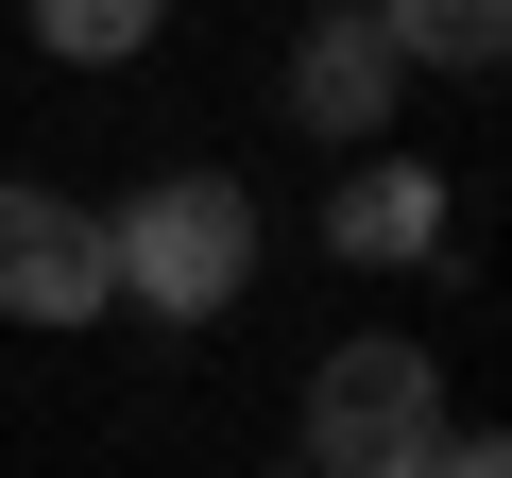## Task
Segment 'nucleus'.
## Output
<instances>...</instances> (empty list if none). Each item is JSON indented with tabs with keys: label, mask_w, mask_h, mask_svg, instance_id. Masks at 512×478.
<instances>
[{
	"label": "nucleus",
	"mask_w": 512,
	"mask_h": 478,
	"mask_svg": "<svg viewBox=\"0 0 512 478\" xmlns=\"http://www.w3.org/2000/svg\"><path fill=\"white\" fill-rule=\"evenodd\" d=\"M18 35H35L52 69H137V52L171 35V0H18Z\"/></svg>",
	"instance_id": "0eeeda50"
},
{
	"label": "nucleus",
	"mask_w": 512,
	"mask_h": 478,
	"mask_svg": "<svg viewBox=\"0 0 512 478\" xmlns=\"http://www.w3.org/2000/svg\"><path fill=\"white\" fill-rule=\"evenodd\" d=\"M291 478H308V461H291Z\"/></svg>",
	"instance_id": "9d476101"
},
{
	"label": "nucleus",
	"mask_w": 512,
	"mask_h": 478,
	"mask_svg": "<svg viewBox=\"0 0 512 478\" xmlns=\"http://www.w3.org/2000/svg\"><path fill=\"white\" fill-rule=\"evenodd\" d=\"M444 427H461L444 342L359 325V342H325V359H308V478H427V444H444Z\"/></svg>",
	"instance_id": "f03ea898"
},
{
	"label": "nucleus",
	"mask_w": 512,
	"mask_h": 478,
	"mask_svg": "<svg viewBox=\"0 0 512 478\" xmlns=\"http://www.w3.org/2000/svg\"><path fill=\"white\" fill-rule=\"evenodd\" d=\"M325 154H393V120H410V52L376 35V18H308L291 35V86H274Z\"/></svg>",
	"instance_id": "39448f33"
},
{
	"label": "nucleus",
	"mask_w": 512,
	"mask_h": 478,
	"mask_svg": "<svg viewBox=\"0 0 512 478\" xmlns=\"http://www.w3.org/2000/svg\"><path fill=\"white\" fill-rule=\"evenodd\" d=\"M444 239H461V188L427 154H342V188H325V257L342 274H444Z\"/></svg>",
	"instance_id": "20e7f679"
},
{
	"label": "nucleus",
	"mask_w": 512,
	"mask_h": 478,
	"mask_svg": "<svg viewBox=\"0 0 512 478\" xmlns=\"http://www.w3.org/2000/svg\"><path fill=\"white\" fill-rule=\"evenodd\" d=\"M103 291L137 325H222L256 291V188L239 171H137L103 205Z\"/></svg>",
	"instance_id": "f257e3e1"
},
{
	"label": "nucleus",
	"mask_w": 512,
	"mask_h": 478,
	"mask_svg": "<svg viewBox=\"0 0 512 478\" xmlns=\"http://www.w3.org/2000/svg\"><path fill=\"white\" fill-rule=\"evenodd\" d=\"M359 18H376L410 69H444V86H495V69H512V0H359Z\"/></svg>",
	"instance_id": "423d86ee"
},
{
	"label": "nucleus",
	"mask_w": 512,
	"mask_h": 478,
	"mask_svg": "<svg viewBox=\"0 0 512 478\" xmlns=\"http://www.w3.org/2000/svg\"><path fill=\"white\" fill-rule=\"evenodd\" d=\"M291 18H359V0H291Z\"/></svg>",
	"instance_id": "1a4fd4ad"
},
{
	"label": "nucleus",
	"mask_w": 512,
	"mask_h": 478,
	"mask_svg": "<svg viewBox=\"0 0 512 478\" xmlns=\"http://www.w3.org/2000/svg\"><path fill=\"white\" fill-rule=\"evenodd\" d=\"M120 291H103V205L35 188V171H0V325H35V342H86Z\"/></svg>",
	"instance_id": "7ed1b4c3"
},
{
	"label": "nucleus",
	"mask_w": 512,
	"mask_h": 478,
	"mask_svg": "<svg viewBox=\"0 0 512 478\" xmlns=\"http://www.w3.org/2000/svg\"><path fill=\"white\" fill-rule=\"evenodd\" d=\"M427 478H512V444H495V427H444V444H427Z\"/></svg>",
	"instance_id": "6e6552de"
}]
</instances>
